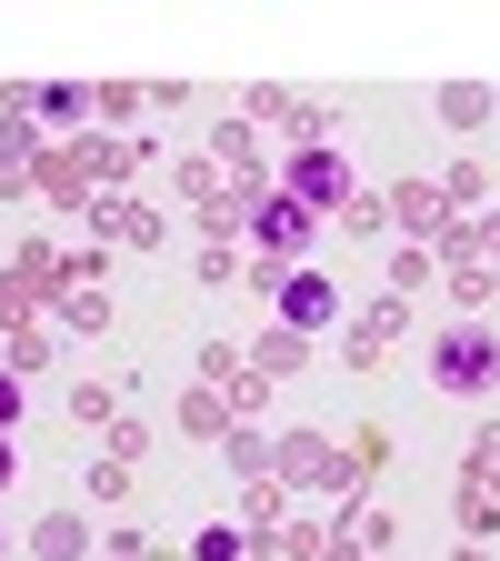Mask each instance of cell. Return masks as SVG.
Masks as SVG:
<instances>
[{"mask_svg": "<svg viewBox=\"0 0 500 561\" xmlns=\"http://www.w3.org/2000/svg\"><path fill=\"white\" fill-rule=\"evenodd\" d=\"M490 371H500V351H490V331H451V341H441V381H451V391H480Z\"/></svg>", "mask_w": 500, "mask_h": 561, "instance_id": "cell-1", "label": "cell"}, {"mask_svg": "<svg viewBox=\"0 0 500 561\" xmlns=\"http://www.w3.org/2000/svg\"><path fill=\"white\" fill-rule=\"evenodd\" d=\"M291 191H301L311 210H321V201H340V161H330V151H301V161H291Z\"/></svg>", "mask_w": 500, "mask_h": 561, "instance_id": "cell-2", "label": "cell"}, {"mask_svg": "<svg viewBox=\"0 0 500 561\" xmlns=\"http://www.w3.org/2000/svg\"><path fill=\"white\" fill-rule=\"evenodd\" d=\"M280 301H291V321H330V280H291Z\"/></svg>", "mask_w": 500, "mask_h": 561, "instance_id": "cell-3", "label": "cell"}, {"mask_svg": "<svg viewBox=\"0 0 500 561\" xmlns=\"http://www.w3.org/2000/svg\"><path fill=\"white\" fill-rule=\"evenodd\" d=\"M0 471H11V451H0Z\"/></svg>", "mask_w": 500, "mask_h": 561, "instance_id": "cell-4", "label": "cell"}]
</instances>
